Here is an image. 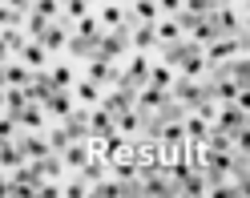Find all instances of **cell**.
I'll list each match as a JSON object with an SVG mask.
<instances>
[{
    "mask_svg": "<svg viewBox=\"0 0 250 198\" xmlns=\"http://www.w3.org/2000/svg\"><path fill=\"white\" fill-rule=\"evenodd\" d=\"M113 133V113L105 110V105H93V110H85V138L89 142H101Z\"/></svg>",
    "mask_w": 250,
    "mask_h": 198,
    "instance_id": "obj_1",
    "label": "cell"
},
{
    "mask_svg": "<svg viewBox=\"0 0 250 198\" xmlns=\"http://www.w3.org/2000/svg\"><path fill=\"white\" fill-rule=\"evenodd\" d=\"M85 77H89V81H97L101 89H109V85H113V81L121 77V69H117V65H113L109 57L93 53V57H89V69H85Z\"/></svg>",
    "mask_w": 250,
    "mask_h": 198,
    "instance_id": "obj_2",
    "label": "cell"
},
{
    "mask_svg": "<svg viewBox=\"0 0 250 198\" xmlns=\"http://www.w3.org/2000/svg\"><path fill=\"white\" fill-rule=\"evenodd\" d=\"M41 110H44V117H69V113H73V93L53 85L49 93L41 97Z\"/></svg>",
    "mask_w": 250,
    "mask_h": 198,
    "instance_id": "obj_3",
    "label": "cell"
},
{
    "mask_svg": "<svg viewBox=\"0 0 250 198\" xmlns=\"http://www.w3.org/2000/svg\"><path fill=\"white\" fill-rule=\"evenodd\" d=\"M12 57H17L21 65H28V69H33V73H37V69H44V65H49V49H44V44H41L37 37H28V41L21 44V49L12 53Z\"/></svg>",
    "mask_w": 250,
    "mask_h": 198,
    "instance_id": "obj_4",
    "label": "cell"
},
{
    "mask_svg": "<svg viewBox=\"0 0 250 198\" xmlns=\"http://www.w3.org/2000/svg\"><path fill=\"white\" fill-rule=\"evenodd\" d=\"M149 53H129L125 57V69H121V81H129V85H146L149 77Z\"/></svg>",
    "mask_w": 250,
    "mask_h": 198,
    "instance_id": "obj_5",
    "label": "cell"
},
{
    "mask_svg": "<svg viewBox=\"0 0 250 198\" xmlns=\"http://www.w3.org/2000/svg\"><path fill=\"white\" fill-rule=\"evenodd\" d=\"M69 93H73V101H81L85 110H93V105H101V97H105V89H101L97 81H89V77H81V81H73V85H69Z\"/></svg>",
    "mask_w": 250,
    "mask_h": 198,
    "instance_id": "obj_6",
    "label": "cell"
},
{
    "mask_svg": "<svg viewBox=\"0 0 250 198\" xmlns=\"http://www.w3.org/2000/svg\"><path fill=\"white\" fill-rule=\"evenodd\" d=\"M129 44H133V53H153V49H158V33H153V21L133 24V28H129Z\"/></svg>",
    "mask_w": 250,
    "mask_h": 198,
    "instance_id": "obj_7",
    "label": "cell"
},
{
    "mask_svg": "<svg viewBox=\"0 0 250 198\" xmlns=\"http://www.w3.org/2000/svg\"><path fill=\"white\" fill-rule=\"evenodd\" d=\"M174 77H178V73H174V65H166V61H149V85H158V89H166V93H169V85H174Z\"/></svg>",
    "mask_w": 250,
    "mask_h": 198,
    "instance_id": "obj_8",
    "label": "cell"
},
{
    "mask_svg": "<svg viewBox=\"0 0 250 198\" xmlns=\"http://www.w3.org/2000/svg\"><path fill=\"white\" fill-rule=\"evenodd\" d=\"M97 24H101V28H125V8L113 4V0L101 4V8H97Z\"/></svg>",
    "mask_w": 250,
    "mask_h": 198,
    "instance_id": "obj_9",
    "label": "cell"
},
{
    "mask_svg": "<svg viewBox=\"0 0 250 198\" xmlns=\"http://www.w3.org/2000/svg\"><path fill=\"white\" fill-rule=\"evenodd\" d=\"M17 126L24 130H44V110H41V101H28L24 110L17 113Z\"/></svg>",
    "mask_w": 250,
    "mask_h": 198,
    "instance_id": "obj_10",
    "label": "cell"
},
{
    "mask_svg": "<svg viewBox=\"0 0 250 198\" xmlns=\"http://www.w3.org/2000/svg\"><path fill=\"white\" fill-rule=\"evenodd\" d=\"M85 12H93V0H61V21H81Z\"/></svg>",
    "mask_w": 250,
    "mask_h": 198,
    "instance_id": "obj_11",
    "label": "cell"
},
{
    "mask_svg": "<svg viewBox=\"0 0 250 198\" xmlns=\"http://www.w3.org/2000/svg\"><path fill=\"white\" fill-rule=\"evenodd\" d=\"M69 142H73V133H69V126H65V121L49 130V146H53V154H61V150H65Z\"/></svg>",
    "mask_w": 250,
    "mask_h": 198,
    "instance_id": "obj_12",
    "label": "cell"
},
{
    "mask_svg": "<svg viewBox=\"0 0 250 198\" xmlns=\"http://www.w3.org/2000/svg\"><path fill=\"white\" fill-rule=\"evenodd\" d=\"M49 81H53L57 89H69V85L77 81V77H73V65H57V69L49 73Z\"/></svg>",
    "mask_w": 250,
    "mask_h": 198,
    "instance_id": "obj_13",
    "label": "cell"
},
{
    "mask_svg": "<svg viewBox=\"0 0 250 198\" xmlns=\"http://www.w3.org/2000/svg\"><path fill=\"white\" fill-rule=\"evenodd\" d=\"M33 12H41V17L57 21V17H61V0H33Z\"/></svg>",
    "mask_w": 250,
    "mask_h": 198,
    "instance_id": "obj_14",
    "label": "cell"
},
{
    "mask_svg": "<svg viewBox=\"0 0 250 198\" xmlns=\"http://www.w3.org/2000/svg\"><path fill=\"white\" fill-rule=\"evenodd\" d=\"M61 194H65V198H81V194H89V186L81 178H73V182H61Z\"/></svg>",
    "mask_w": 250,
    "mask_h": 198,
    "instance_id": "obj_15",
    "label": "cell"
},
{
    "mask_svg": "<svg viewBox=\"0 0 250 198\" xmlns=\"http://www.w3.org/2000/svg\"><path fill=\"white\" fill-rule=\"evenodd\" d=\"M182 12V0H158V17H178Z\"/></svg>",
    "mask_w": 250,
    "mask_h": 198,
    "instance_id": "obj_16",
    "label": "cell"
},
{
    "mask_svg": "<svg viewBox=\"0 0 250 198\" xmlns=\"http://www.w3.org/2000/svg\"><path fill=\"white\" fill-rule=\"evenodd\" d=\"M4 4H8L12 12H21V17H24V12H28V8H33V0H4Z\"/></svg>",
    "mask_w": 250,
    "mask_h": 198,
    "instance_id": "obj_17",
    "label": "cell"
}]
</instances>
